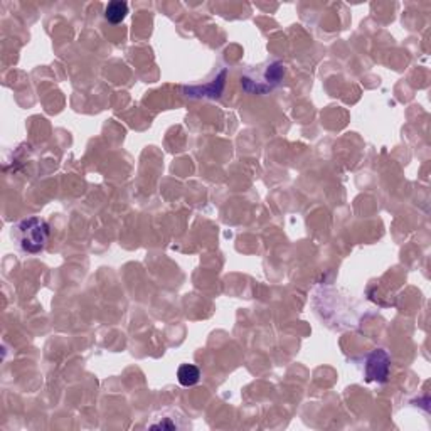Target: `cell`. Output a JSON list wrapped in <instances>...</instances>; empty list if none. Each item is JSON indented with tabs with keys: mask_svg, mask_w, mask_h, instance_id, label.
<instances>
[{
	"mask_svg": "<svg viewBox=\"0 0 431 431\" xmlns=\"http://www.w3.org/2000/svg\"><path fill=\"white\" fill-rule=\"evenodd\" d=\"M14 237H16L19 248L29 255H37L46 248L49 241V224L44 219L32 216L24 219L14 228Z\"/></svg>",
	"mask_w": 431,
	"mask_h": 431,
	"instance_id": "cell-1",
	"label": "cell"
},
{
	"mask_svg": "<svg viewBox=\"0 0 431 431\" xmlns=\"http://www.w3.org/2000/svg\"><path fill=\"white\" fill-rule=\"evenodd\" d=\"M285 73H287V68H285L283 62L273 61L263 69H256V71L244 74L241 78V84H243V90L251 93V95H266L280 84Z\"/></svg>",
	"mask_w": 431,
	"mask_h": 431,
	"instance_id": "cell-2",
	"label": "cell"
},
{
	"mask_svg": "<svg viewBox=\"0 0 431 431\" xmlns=\"http://www.w3.org/2000/svg\"><path fill=\"white\" fill-rule=\"evenodd\" d=\"M389 367H391V359H389L388 352L382 351V349L374 351L366 362L367 381L384 382L388 379Z\"/></svg>",
	"mask_w": 431,
	"mask_h": 431,
	"instance_id": "cell-3",
	"label": "cell"
},
{
	"mask_svg": "<svg viewBox=\"0 0 431 431\" xmlns=\"http://www.w3.org/2000/svg\"><path fill=\"white\" fill-rule=\"evenodd\" d=\"M226 74L228 71L222 69L221 73L216 76V80L211 81V83L204 84V86H191V88H184V93L191 98H202V96H209V98H218L221 96L222 88H224L226 83Z\"/></svg>",
	"mask_w": 431,
	"mask_h": 431,
	"instance_id": "cell-4",
	"label": "cell"
},
{
	"mask_svg": "<svg viewBox=\"0 0 431 431\" xmlns=\"http://www.w3.org/2000/svg\"><path fill=\"white\" fill-rule=\"evenodd\" d=\"M126 14H128V3L124 0H113V2L108 3L105 9V19L111 24H120L126 17Z\"/></svg>",
	"mask_w": 431,
	"mask_h": 431,
	"instance_id": "cell-5",
	"label": "cell"
},
{
	"mask_svg": "<svg viewBox=\"0 0 431 431\" xmlns=\"http://www.w3.org/2000/svg\"><path fill=\"white\" fill-rule=\"evenodd\" d=\"M177 379L184 388H189V386L198 384L200 379V371L198 366L194 364H182L177 371Z\"/></svg>",
	"mask_w": 431,
	"mask_h": 431,
	"instance_id": "cell-6",
	"label": "cell"
},
{
	"mask_svg": "<svg viewBox=\"0 0 431 431\" xmlns=\"http://www.w3.org/2000/svg\"><path fill=\"white\" fill-rule=\"evenodd\" d=\"M150 430H180L187 426L184 418H154V421L148 423Z\"/></svg>",
	"mask_w": 431,
	"mask_h": 431,
	"instance_id": "cell-7",
	"label": "cell"
}]
</instances>
